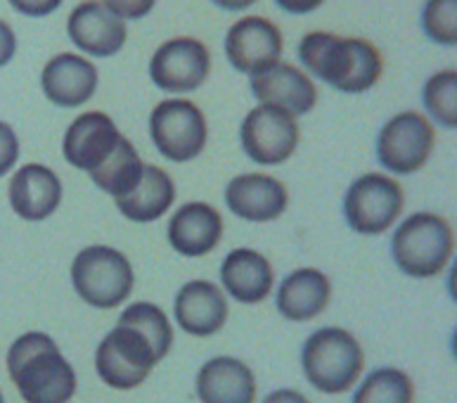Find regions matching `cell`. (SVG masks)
<instances>
[{
    "label": "cell",
    "mask_w": 457,
    "mask_h": 403,
    "mask_svg": "<svg viewBox=\"0 0 457 403\" xmlns=\"http://www.w3.org/2000/svg\"><path fill=\"white\" fill-rule=\"evenodd\" d=\"M121 20H143L154 10L157 0H103Z\"/></svg>",
    "instance_id": "31"
},
{
    "label": "cell",
    "mask_w": 457,
    "mask_h": 403,
    "mask_svg": "<svg viewBox=\"0 0 457 403\" xmlns=\"http://www.w3.org/2000/svg\"><path fill=\"white\" fill-rule=\"evenodd\" d=\"M422 29L438 46H457V0H427L422 10Z\"/></svg>",
    "instance_id": "29"
},
{
    "label": "cell",
    "mask_w": 457,
    "mask_h": 403,
    "mask_svg": "<svg viewBox=\"0 0 457 403\" xmlns=\"http://www.w3.org/2000/svg\"><path fill=\"white\" fill-rule=\"evenodd\" d=\"M166 238L173 252L187 259H199L220 245L223 238L220 212L206 202H187L171 216Z\"/></svg>",
    "instance_id": "20"
},
{
    "label": "cell",
    "mask_w": 457,
    "mask_h": 403,
    "mask_svg": "<svg viewBox=\"0 0 457 403\" xmlns=\"http://www.w3.org/2000/svg\"><path fill=\"white\" fill-rule=\"evenodd\" d=\"M71 285L88 306L107 311L129 299L136 273L123 252L107 245H90L76 254Z\"/></svg>",
    "instance_id": "5"
},
{
    "label": "cell",
    "mask_w": 457,
    "mask_h": 403,
    "mask_svg": "<svg viewBox=\"0 0 457 403\" xmlns=\"http://www.w3.org/2000/svg\"><path fill=\"white\" fill-rule=\"evenodd\" d=\"M62 181L50 166L24 164L10 178L7 199L21 221L38 223L50 219L62 205Z\"/></svg>",
    "instance_id": "15"
},
{
    "label": "cell",
    "mask_w": 457,
    "mask_h": 403,
    "mask_svg": "<svg viewBox=\"0 0 457 403\" xmlns=\"http://www.w3.org/2000/svg\"><path fill=\"white\" fill-rule=\"evenodd\" d=\"M14 13L24 14V17H48L55 10H60L64 0H7Z\"/></svg>",
    "instance_id": "32"
},
{
    "label": "cell",
    "mask_w": 457,
    "mask_h": 403,
    "mask_svg": "<svg viewBox=\"0 0 457 403\" xmlns=\"http://www.w3.org/2000/svg\"><path fill=\"white\" fill-rule=\"evenodd\" d=\"M197 397L202 403H253L256 377L235 356H216L199 368Z\"/></svg>",
    "instance_id": "21"
},
{
    "label": "cell",
    "mask_w": 457,
    "mask_h": 403,
    "mask_svg": "<svg viewBox=\"0 0 457 403\" xmlns=\"http://www.w3.org/2000/svg\"><path fill=\"white\" fill-rule=\"evenodd\" d=\"M353 403H415V384L403 370L379 368L362 380Z\"/></svg>",
    "instance_id": "27"
},
{
    "label": "cell",
    "mask_w": 457,
    "mask_h": 403,
    "mask_svg": "<svg viewBox=\"0 0 457 403\" xmlns=\"http://www.w3.org/2000/svg\"><path fill=\"white\" fill-rule=\"evenodd\" d=\"M119 140H121V130L110 114L83 112L69 123L62 140V155L74 169L90 173L110 159Z\"/></svg>",
    "instance_id": "14"
},
{
    "label": "cell",
    "mask_w": 457,
    "mask_h": 403,
    "mask_svg": "<svg viewBox=\"0 0 457 403\" xmlns=\"http://www.w3.org/2000/svg\"><path fill=\"white\" fill-rule=\"evenodd\" d=\"M157 363L150 342L130 325L116 323V328L97 344L96 373L107 387L116 391L140 387Z\"/></svg>",
    "instance_id": "9"
},
{
    "label": "cell",
    "mask_w": 457,
    "mask_h": 403,
    "mask_svg": "<svg viewBox=\"0 0 457 403\" xmlns=\"http://www.w3.org/2000/svg\"><path fill=\"white\" fill-rule=\"evenodd\" d=\"M17 55V34L5 20H0V69L7 67Z\"/></svg>",
    "instance_id": "33"
},
{
    "label": "cell",
    "mask_w": 457,
    "mask_h": 403,
    "mask_svg": "<svg viewBox=\"0 0 457 403\" xmlns=\"http://www.w3.org/2000/svg\"><path fill=\"white\" fill-rule=\"evenodd\" d=\"M424 107L438 126L455 129L457 126V71L444 69L427 79L422 90Z\"/></svg>",
    "instance_id": "28"
},
{
    "label": "cell",
    "mask_w": 457,
    "mask_h": 403,
    "mask_svg": "<svg viewBox=\"0 0 457 403\" xmlns=\"http://www.w3.org/2000/svg\"><path fill=\"white\" fill-rule=\"evenodd\" d=\"M7 373L24 403H69L76 394L74 365L46 332H24L7 348Z\"/></svg>",
    "instance_id": "2"
},
{
    "label": "cell",
    "mask_w": 457,
    "mask_h": 403,
    "mask_svg": "<svg viewBox=\"0 0 457 403\" xmlns=\"http://www.w3.org/2000/svg\"><path fill=\"white\" fill-rule=\"evenodd\" d=\"M212 3L219 5L220 10H226V13H242V10H249L259 0H212Z\"/></svg>",
    "instance_id": "36"
},
{
    "label": "cell",
    "mask_w": 457,
    "mask_h": 403,
    "mask_svg": "<svg viewBox=\"0 0 457 403\" xmlns=\"http://www.w3.org/2000/svg\"><path fill=\"white\" fill-rule=\"evenodd\" d=\"M325 0H275V5L280 7L282 13L289 14H308L318 10Z\"/></svg>",
    "instance_id": "34"
},
{
    "label": "cell",
    "mask_w": 457,
    "mask_h": 403,
    "mask_svg": "<svg viewBox=\"0 0 457 403\" xmlns=\"http://www.w3.org/2000/svg\"><path fill=\"white\" fill-rule=\"evenodd\" d=\"M0 403H5V397H3V390H0Z\"/></svg>",
    "instance_id": "37"
},
{
    "label": "cell",
    "mask_w": 457,
    "mask_h": 403,
    "mask_svg": "<svg viewBox=\"0 0 457 403\" xmlns=\"http://www.w3.org/2000/svg\"><path fill=\"white\" fill-rule=\"evenodd\" d=\"M21 145L17 138V130L7 122H0V178L14 172L20 162Z\"/></svg>",
    "instance_id": "30"
},
{
    "label": "cell",
    "mask_w": 457,
    "mask_h": 403,
    "mask_svg": "<svg viewBox=\"0 0 457 403\" xmlns=\"http://www.w3.org/2000/svg\"><path fill=\"white\" fill-rule=\"evenodd\" d=\"M97 67L74 53L50 57L41 71V88L50 103L60 110L83 107L97 90Z\"/></svg>",
    "instance_id": "17"
},
{
    "label": "cell",
    "mask_w": 457,
    "mask_h": 403,
    "mask_svg": "<svg viewBox=\"0 0 457 403\" xmlns=\"http://www.w3.org/2000/svg\"><path fill=\"white\" fill-rule=\"evenodd\" d=\"M220 282L228 297L239 304H261L273 290L275 273L263 254L239 247L220 264Z\"/></svg>",
    "instance_id": "22"
},
{
    "label": "cell",
    "mask_w": 457,
    "mask_h": 403,
    "mask_svg": "<svg viewBox=\"0 0 457 403\" xmlns=\"http://www.w3.org/2000/svg\"><path fill=\"white\" fill-rule=\"evenodd\" d=\"M119 323L136 328L150 342L157 361H164L169 356L173 347V328L169 323V315L164 314V308H159L152 301H136L129 308H123V314L119 315Z\"/></svg>",
    "instance_id": "26"
},
{
    "label": "cell",
    "mask_w": 457,
    "mask_h": 403,
    "mask_svg": "<svg viewBox=\"0 0 457 403\" xmlns=\"http://www.w3.org/2000/svg\"><path fill=\"white\" fill-rule=\"evenodd\" d=\"M143 159H140V155H137V150L133 147L129 138L121 136V140H119L116 150L110 155V159L103 162L97 169H93L88 176L96 188L112 195L116 202V199L126 197V195L136 190L137 183L143 181Z\"/></svg>",
    "instance_id": "25"
},
{
    "label": "cell",
    "mask_w": 457,
    "mask_h": 403,
    "mask_svg": "<svg viewBox=\"0 0 457 403\" xmlns=\"http://www.w3.org/2000/svg\"><path fill=\"white\" fill-rule=\"evenodd\" d=\"M436 145L434 126L420 112L391 116L377 133V162L396 176H410L429 162Z\"/></svg>",
    "instance_id": "8"
},
{
    "label": "cell",
    "mask_w": 457,
    "mask_h": 403,
    "mask_svg": "<svg viewBox=\"0 0 457 403\" xmlns=\"http://www.w3.org/2000/svg\"><path fill=\"white\" fill-rule=\"evenodd\" d=\"M332 285L318 268H296L287 275L278 288L275 306L282 318L292 323L313 321L329 306Z\"/></svg>",
    "instance_id": "23"
},
{
    "label": "cell",
    "mask_w": 457,
    "mask_h": 403,
    "mask_svg": "<svg viewBox=\"0 0 457 403\" xmlns=\"http://www.w3.org/2000/svg\"><path fill=\"white\" fill-rule=\"evenodd\" d=\"M249 88L261 105L280 107L294 116L308 114L318 103V88L311 76L287 62H275L273 67L253 74Z\"/></svg>",
    "instance_id": "16"
},
{
    "label": "cell",
    "mask_w": 457,
    "mask_h": 403,
    "mask_svg": "<svg viewBox=\"0 0 457 403\" xmlns=\"http://www.w3.org/2000/svg\"><path fill=\"white\" fill-rule=\"evenodd\" d=\"M296 116L280 107L259 105L239 126V143L253 164L280 166L292 157L299 145Z\"/></svg>",
    "instance_id": "10"
},
{
    "label": "cell",
    "mask_w": 457,
    "mask_h": 403,
    "mask_svg": "<svg viewBox=\"0 0 457 403\" xmlns=\"http://www.w3.org/2000/svg\"><path fill=\"white\" fill-rule=\"evenodd\" d=\"M455 252L451 223L431 212H417L401 221L391 238V256L410 278H436Z\"/></svg>",
    "instance_id": "3"
},
{
    "label": "cell",
    "mask_w": 457,
    "mask_h": 403,
    "mask_svg": "<svg viewBox=\"0 0 457 403\" xmlns=\"http://www.w3.org/2000/svg\"><path fill=\"white\" fill-rule=\"evenodd\" d=\"M67 34L76 48L90 57H112L126 46V20L114 14L103 0H86L67 20Z\"/></svg>",
    "instance_id": "13"
},
{
    "label": "cell",
    "mask_w": 457,
    "mask_h": 403,
    "mask_svg": "<svg viewBox=\"0 0 457 403\" xmlns=\"http://www.w3.org/2000/svg\"><path fill=\"white\" fill-rule=\"evenodd\" d=\"M299 60L303 69L342 93L375 88L384 71L382 53L365 38H342L329 31H311L301 38Z\"/></svg>",
    "instance_id": "1"
},
{
    "label": "cell",
    "mask_w": 457,
    "mask_h": 403,
    "mask_svg": "<svg viewBox=\"0 0 457 403\" xmlns=\"http://www.w3.org/2000/svg\"><path fill=\"white\" fill-rule=\"evenodd\" d=\"M212 71V53L204 43L178 36L162 43L150 60V79L164 93H192Z\"/></svg>",
    "instance_id": "11"
},
{
    "label": "cell",
    "mask_w": 457,
    "mask_h": 403,
    "mask_svg": "<svg viewBox=\"0 0 457 403\" xmlns=\"http://www.w3.org/2000/svg\"><path fill=\"white\" fill-rule=\"evenodd\" d=\"M365 365L361 342L344 328H320L301 348V368L322 394H344L358 382Z\"/></svg>",
    "instance_id": "4"
},
{
    "label": "cell",
    "mask_w": 457,
    "mask_h": 403,
    "mask_svg": "<svg viewBox=\"0 0 457 403\" xmlns=\"http://www.w3.org/2000/svg\"><path fill=\"white\" fill-rule=\"evenodd\" d=\"M150 138L157 152L173 164L197 159L209 140L204 112L190 100H162L150 114Z\"/></svg>",
    "instance_id": "6"
},
{
    "label": "cell",
    "mask_w": 457,
    "mask_h": 403,
    "mask_svg": "<svg viewBox=\"0 0 457 403\" xmlns=\"http://www.w3.org/2000/svg\"><path fill=\"white\" fill-rule=\"evenodd\" d=\"M226 205L249 223H268L285 214L289 192L285 183L268 173H242L226 185Z\"/></svg>",
    "instance_id": "18"
},
{
    "label": "cell",
    "mask_w": 457,
    "mask_h": 403,
    "mask_svg": "<svg viewBox=\"0 0 457 403\" xmlns=\"http://www.w3.org/2000/svg\"><path fill=\"white\" fill-rule=\"evenodd\" d=\"M263 403H311L308 401L301 391L296 390H278V391H270Z\"/></svg>",
    "instance_id": "35"
},
{
    "label": "cell",
    "mask_w": 457,
    "mask_h": 403,
    "mask_svg": "<svg viewBox=\"0 0 457 403\" xmlns=\"http://www.w3.org/2000/svg\"><path fill=\"white\" fill-rule=\"evenodd\" d=\"M176 202V183L159 166L145 164L143 181L126 197L116 199L119 212L133 223H152L164 216Z\"/></svg>",
    "instance_id": "24"
},
{
    "label": "cell",
    "mask_w": 457,
    "mask_h": 403,
    "mask_svg": "<svg viewBox=\"0 0 457 403\" xmlns=\"http://www.w3.org/2000/svg\"><path fill=\"white\" fill-rule=\"evenodd\" d=\"M405 195L401 183L384 173H365L344 197V219L358 235H382L401 219Z\"/></svg>",
    "instance_id": "7"
},
{
    "label": "cell",
    "mask_w": 457,
    "mask_h": 403,
    "mask_svg": "<svg viewBox=\"0 0 457 403\" xmlns=\"http://www.w3.org/2000/svg\"><path fill=\"white\" fill-rule=\"evenodd\" d=\"M282 31L266 17H242L226 34V57L239 74H259L282 55Z\"/></svg>",
    "instance_id": "12"
},
{
    "label": "cell",
    "mask_w": 457,
    "mask_h": 403,
    "mask_svg": "<svg viewBox=\"0 0 457 403\" xmlns=\"http://www.w3.org/2000/svg\"><path fill=\"white\" fill-rule=\"evenodd\" d=\"M173 315L183 332L192 337H212L228 321V299L212 281H190L178 290Z\"/></svg>",
    "instance_id": "19"
}]
</instances>
